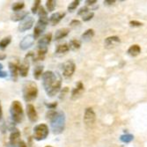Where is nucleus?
<instances>
[{
  "instance_id": "40",
  "label": "nucleus",
  "mask_w": 147,
  "mask_h": 147,
  "mask_svg": "<svg viewBox=\"0 0 147 147\" xmlns=\"http://www.w3.org/2000/svg\"><path fill=\"white\" fill-rule=\"evenodd\" d=\"M115 1V0H106V1H104V4H107V5H112L114 4Z\"/></svg>"
},
{
  "instance_id": "28",
  "label": "nucleus",
  "mask_w": 147,
  "mask_h": 147,
  "mask_svg": "<svg viewBox=\"0 0 147 147\" xmlns=\"http://www.w3.org/2000/svg\"><path fill=\"white\" fill-rule=\"evenodd\" d=\"M11 42V36H7V37H5L1 40V42H0V48L1 49H5Z\"/></svg>"
},
{
  "instance_id": "25",
  "label": "nucleus",
  "mask_w": 147,
  "mask_h": 147,
  "mask_svg": "<svg viewBox=\"0 0 147 147\" xmlns=\"http://www.w3.org/2000/svg\"><path fill=\"white\" fill-rule=\"evenodd\" d=\"M93 35H94V30L88 29L81 35V38L84 40V41H89V40H91L93 37Z\"/></svg>"
},
{
  "instance_id": "16",
  "label": "nucleus",
  "mask_w": 147,
  "mask_h": 147,
  "mask_svg": "<svg viewBox=\"0 0 147 147\" xmlns=\"http://www.w3.org/2000/svg\"><path fill=\"white\" fill-rule=\"evenodd\" d=\"M20 143V132L15 129L10 135V144L13 146H16Z\"/></svg>"
},
{
  "instance_id": "4",
  "label": "nucleus",
  "mask_w": 147,
  "mask_h": 147,
  "mask_svg": "<svg viewBox=\"0 0 147 147\" xmlns=\"http://www.w3.org/2000/svg\"><path fill=\"white\" fill-rule=\"evenodd\" d=\"M10 113L12 120L16 123H20L24 117V111L22 104L19 100H13L10 107Z\"/></svg>"
},
{
  "instance_id": "13",
  "label": "nucleus",
  "mask_w": 147,
  "mask_h": 147,
  "mask_svg": "<svg viewBox=\"0 0 147 147\" xmlns=\"http://www.w3.org/2000/svg\"><path fill=\"white\" fill-rule=\"evenodd\" d=\"M120 43V38L118 36H109L105 39L104 46L106 49H113Z\"/></svg>"
},
{
  "instance_id": "15",
  "label": "nucleus",
  "mask_w": 147,
  "mask_h": 147,
  "mask_svg": "<svg viewBox=\"0 0 147 147\" xmlns=\"http://www.w3.org/2000/svg\"><path fill=\"white\" fill-rule=\"evenodd\" d=\"M64 16H65V12L63 11H57L56 13H53L49 18V22L52 26H56L63 19Z\"/></svg>"
},
{
  "instance_id": "31",
  "label": "nucleus",
  "mask_w": 147,
  "mask_h": 147,
  "mask_svg": "<svg viewBox=\"0 0 147 147\" xmlns=\"http://www.w3.org/2000/svg\"><path fill=\"white\" fill-rule=\"evenodd\" d=\"M57 113V112L55 109H49V111H48L47 114H46V118H47L48 120H49V121H51V120L56 116Z\"/></svg>"
},
{
  "instance_id": "18",
  "label": "nucleus",
  "mask_w": 147,
  "mask_h": 147,
  "mask_svg": "<svg viewBox=\"0 0 147 147\" xmlns=\"http://www.w3.org/2000/svg\"><path fill=\"white\" fill-rule=\"evenodd\" d=\"M9 70H10V72H11V78L13 80H16L17 78H18V73H19V66L14 63H9Z\"/></svg>"
},
{
  "instance_id": "24",
  "label": "nucleus",
  "mask_w": 147,
  "mask_h": 147,
  "mask_svg": "<svg viewBox=\"0 0 147 147\" xmlns=\"http://www.w3.org/2000/svg\"><path fill=\"white\" fill-rule=\"evenodd\" d=\"M80 46H81V42L77 39H72L69 44V48L72 50H78Z\"/></svg>"
},
{
  "instance_id": "21",
  "label": "nucleus",
  "mask_w": 147,
  "mask_h": 147,
  "mask_svg": "<svg viewBox=\"0 0 147 147\" xmlns=\"http://www.w3.org/2000/svg\"><path fill=\"white\" fill-rule=\"evenodd\" d=\"M140 52H141V48L138 44L131 45L128 49V54L130 57H137V56H138L140 54Z\"/></svg>"
},
{
  "instance_id": "34",
  "label": "nucleus",
  "mask_w": 147,
  "mask_h": 147,
  "mask_svg": "<svg viewBox=\"0 0 147 147\" xmlns=\"http://www.w3.org/2000/svg\"><path fill=\"white\" fill-rule=\"evenodd\" d=\"M89 10H88V8L86 7V6H84V7H82V8H80L79 9V11H78V14L79 15V16H84V15H86L87 12H89L88 11Z\"/></svg>"
},
{
  "instance_id": "9",
  "label": "nucleus",
  "mask_w": 147,
  "mask_h": 147,
  "mask_svg": "<svg viewBox=\"0 0 147 147\" xmlns=\"http://www.w3.org/2000/svg\"><path fill=\"white\" fill-rule=\"evenodd\" d=\"M34 19L32 16L28 15L24 20H22L19 25V31L20 32H25V31H28L29 29H31L34 26Z\"/></svg>"
},
{
  "instance_id": "32",
  "label": "nucleus",
  "mask_w": 147,
  "mask_h": 147,
  "mask_svg": "<svg viewBox=\"0 0 147 147\" xmlns=\"http://www.w3.org/2000/svg\"><path fill=\"white\" fill-rule=\"evenodd\" d=\"M78 5H79V1H78V0H75V1H72L69 5V6H68V11H73L78 6Z\"/></svg>"
},
{
  "instance_id": "43",
  "label": "nucleus",
  "mask_w": 147,
  "mask_h": 147,
  "mask_svg": "<svg viewBox=\"0 0 147 147\" xmlns=\"http://www.w3.org/2000/svg\"><path fill=\"white\" fill-rule=\"evenodd\" d=\"M19 147H26V144L24 141H20V143L19 144Z\"/></svg>"
},
{
  "instance_id": "22",
  "label": "nucleus",
  "mask_w": 147,
  "mask_h": 147,
  "mask_svg": "<svg viewBox=\"0 0 147 147\" xmlns=\"http://www.w3.org/2000/svg\"><path fill=\"white\" fill-rule=\"evenodd\" d=\"M70 50V48H69V45H67L66 43H63V44H60L57 47V49H56V54L57 56H61V55H64L66 54L68 51Z\"/></svg>"
},
{
  "instance_id": "3",
  "label": "nucleus",
  "mask_w": 147,
  "mask_h": 147,
  "mask_svg": "<svg viewBox=\"0 0 147 147\" xmlns=\"http://www.w3.org/2000/svg\"><path fill=\"white\" fill-rule=\"evenodd\" d=\"M51 129L55 135L61 134L65 126V116L63 112H57L56 116L50 121Z\"/></svg>"
},
{
  "instance_id": "6",
  "label": "nucleus",
  "mask_w": 147,
  "mask_h": 147,
  "mask_svg": "<svg viewBox=\"0 0 147 147\" xmlns=\"http://www.w3.org/2000/svg\"><path fill=\"white\" fill-rule=\"evenodd\" d=\"M30 57H34V55L33 52L28 53V55H26L25 57L23 63L19 66V72L21 77H26L29 71V66H30Z\"/></svg>"
},
{
  "instance_id": "33",
  "label": "nucleus",
  "mask_w": 147,
  "mask_h": 147,
  "mask_svg": "<svg viewBox=\"0 0 147 147\" xmlns=\"http://www.w3.org/2000/svg\"><path fill=\"white\" fill-rule=\"evenodd\" d=\"M40 3H41V1H40V0H37V1H34V5L32 6V9H31V11H32L33 13H36L38 11L40 6H41V5H40Z\"/></svg>"
},
{
  "instance_id": "26",
  "label": "nucleus",
  "mask_w": 147,
  "mask_h": 147,
  "mask_svg": "<svg viewBox=\"0 0 147 147\" xmlns=\"http://www.w3.org/2000/svg\"><path fill=\"white\" fill-rule=\"evenodd\" d=\"M57 6V2L54 1V0H48V1L46 2V7H47V11L51 12L55 10Z\"/></svg>"
},
{
  "instance_id": "45",
  "label": "nucleus",
  "mask_w": 147,
  "mask_h": 147,
  "mask_svg": "<svg viewBox=\"0 0 147 147\" xmlns=\"http://www.w3.org/2000/svg\"><path fill=\"white\" fill-rule=\"evenodd\" d=\"M0 71H3V64L0 63Z\"/></svg>"
},
{
  "instance_id": "19",
  "label": "nucleus",
  "mask_w": 147,
  "mask_h": 147,
  "mask_svg": "<svg viewBox=\"0 0 147 147\" xmlns=\"http://www.w3.org/2000/svg\"><path fill=\"white\" fill-rule=\"evenodd\" d=\"M69 33H70V29L67 28H60L55 34V40H56V41H59V40L64 38L65 36H67Z\"/></svg>"
},
{
  "instance_id": "12",
  "label": "nucleus",
  "mask_w": 147,
  "mask_h": 147,
  "mask_svg": "<svg viewBox=\"0 0 147 147\" xmlns=\"http://www.w3.org/2000/svg\"><path fill=\"white\" fill-rule=\"evenodd\" d=\"M26 115H28L29 121L32 123H35L38 120V115H37L34 106L33 104L26 105Z\"/></svg>"
},
{
  "instance_id": "46",
  "label": "nucleus",
  "mask_w": 147,
  "mask_h": 147,
  "mask_svg": "<svg viewBox=\"0 0 147 147\" xmlns=\"http://www.w3.org/2000/svg\"><path fill=\"white\" fill-rule=\"evenodd\" d=\"M45 147H53V146H51V145H47V146H45Z\"/></svg>"
},
{
  "instance_id": "7",
  "label": "nucleus",
  "mask_w": 147,
  "mask_h": 147,
  "mask_svg": "<svg viewBox=\"0 0 147 147\" xmlns=\"http://www.w3.org/2000/svg\"><path fill=\"white\" fill-rule=\"evenodd\" d=\"M95 119H96V116H95V113L93 111V109L92 108H87L85 111V114H84V123L85 124L91 128L94 125V123H95Z\"/></svg>"
},
{
  "instance_id": "36",
  "label": "nucleus",
  "mask_w": 147,
  "mask_h": 147,
  "mask_svg": "<svg viewBox=\"0 0 147 147\" xmlns=\"http://www.w3.org/2000/svg\"><path fill=\"white\" fill-rule=\"evenodd\" d=\"M68 92H69V89H68V87H64V88H63V90H62V92H61V94H60V96H59V98L62 100V99H64L65 98V96H66V94L68 93Z\"/></svg>"
},
{
  "instance_id": "42",
  "label": "nucleus",
  "mask_w": 147,
  "mask_h": 147,
  "mask_svg": "<svg viewBox=\"0 0 147 147\" xmlns=\"http://www.w3.org/2000/svg\"><path fill=\"white\" fill-rule=\"evenodd\" d=\"M3 117V110H2V106H1V101H0V121L2 120Z\"/></svg>"
},
{
  "instance_id": "35",
  "label": "nucleus",
  "mask_w": 147,
  "mask_h": 147,
  "mask_svg": "<svg viewBox=\"0 0 147 147\" xmlns=\"http://www.w3.org/2000/svg\"><path fill=\"white\" fill-rule=\"evenodd\" d=\"M93 15H94V13L93 12H87L86 15H84L82 18H83V20L84 21H88V20H90L92 17H93Z\"/></svg>"
},
{
  "instance_id": "38",
  "label": "nucleus",
  "mask_w": 147,
  "mask_h": 147,
  "mask_svg": "<svg viewBox=\"0 0 147 147\" xmlns=\"http://www.w3.org/2000/svg\"><path fill=\"white\" fill-rule=\"evenodd\" d=\"M129 25L131 26H142V23L141 22H138L137 20H131L129 22Z\"/></svg>"
},
{
  "instance_id": "27",
  "label": "nucleus",
  "mask_w": 147,
  "mask_h": 147,
  "mask_svg": "<svg viewBox=\"0 0 147 147\" xmlns=\"http://www.w3.org/2000/svg\"><path fill=\"white\" fill-rule=\"evenodd\" d=\"M25 5H24V2H16L12 5V11H14L15 12H18V11H20L23 8H24Z\"/></svg>"
},
{
  "instance_id": "5",
  "label": "nucleus",
  "mask_w": 147,
  "mask_h": 147,
  "mask_svg": "<svg viewBox=\"0 0 147 147\" xmlns=\"http://www.w3.org/2000/svg\"><path fill=\"white\" fill-rule=\"evenodd\" d=\"M49 135V127L45 123L38 124L34 128V138L37 141L46 139Z\"/></svg>"
},
{
  "instance_id": "44",
  "label": "nucleus",
  "mask_w": 147,
  "mask_h": 147,
  "mask_svg": "<svg viewBox=\"0 0 147 147\" xmlns=\"http://www.w3.org/2000/svg\"><path fill=\"white\" fill-rule=\"evenodd\" d=\"M6 147H15V146H13V145H11L10 143H8V144H6Z\"/></svg>"
},
{
  "instance_id": "29",
  "label": "nucleus",
  "mask_w": 147,
  "mask_h": 147,
  "mask_svg": "<svg viewBox=\"0 0 147 147\" xmlns=\"http://www.w3.org/2000/svg\"><path fill=\"white\" fill-rule=\"evenodd\" d=\"M133 138H134V137H133L132 135H130V134H125V135L121 136V138H120L121 141L123 142V143H129V142H131L133 140Z\"/></svg>"
},
{
  "instance_id": "1",
  "label": "nucleus",
  "mask_w": 147,
  "mask_h": 147,
  "mask_svg": "<svg viewBox=\"0 0 147 147\" xmlns=\"http://www.w3.org/2000/svg\"><path fill=\"white\" fill-rule=\"evenodd\" d=\"M62 78L58 72L45 71L42 75V86L48 96L54 97L61 89Z\"/></svg>"
},
{
  "instance_id": "30",
  "label": "nucleus",
  "mask_w": 147,
  "mask_h": 147,
  "mask_svg": "<svg viewBox=\"0 0 147 147\" xmlns=\"http://www.w3.org/2000/svg\"><path fill=\"white\" fill-rule=\"evenodd\" d=\"M38 15H39V19H46V18H48L47 11H45L44 7L40 6L39 10H38Z\"/></svg>"
},
{
  "instance_id": "39",
  "label": "nucleus",
  "mask_w": 147,
  "mask_h": 147,
  "mask_svg": "<svg viewBox=\"0 0 147 147\" xmlns=\"http://www.w3.org/2000/svg\"><path fill=\"white\" fill-rule=\"evenodd\" d=\"M7 76H8V74H7L6 71H0V78H6Z\"/></svg>"
},
{
  "instance_id": "8",
  "label": "nucleus",
  "mask_w": 147,
  "mask_h": 147,
  "mask_svg": "<svg viewBox=\"0 0 147 147\" xmlns=\"http://www.w3.org/2000/svg\"><path fill=\"white\" fill-rule=\"evenodd\" d=\"M49 20L48 18L46 19H39L38 22L36 23L35 26H34V38H38L41 36V34L44 32L46 26L48 25Z\"/></svg>"
},
{
  "instance_id": "10",
  "label": "nucleus",
  "mask_w": 147,
  "mask_h": 147,
  "mask_svg": "<svg viewBox=\"0 0 147 147\" xmlns=\"http://www.w3.org/2000/svg\"><path fill=\"white\" fill-rule=\"evenodd\" d=\"M76 69V65L73 61L68 60L63 64V75L65 78H70L73 75Z\"/></svg>"
},
{
  "instance_id": "2",
  "label": "nucleus",
  "mask_w": 147,
  "mask_h": 147,
  "mask_svg": "<svg viewBox=\"0 0 147 147\" xmlns=\"http://www.w3.org/2000/svg\"><path fill=\"white\" fill-rule=\"evenodd\" d=\"M38 95L37 85L33 81H28L23 86V97L24 100L28 102L33 101L36 99Z\"/></svg>"
},
{
  "instance_id": "37",
  "label": "nucleus",
  "mask_w": 147,
  "mask_h": 147,
  "mask_svg": "<svg viewBox=\"0 0 147 147\" xmlns=\"http://www.w3.org/2000/svg\"><path fill=\"white\" fill-rule=\"evenodd\" d=\"M79 25H80V21L78 20H73L70 23V26H71V28H76V26H78Z\"/></svg>"
},
{
  "instance_id": "14",
  "label": "nucleus",
  "mask_w": 147,
  "mask_h": 147,
  "mask_svg": "<svg viewBox=\"0 0 147 147\" xmlns=\"http://www.w3.org/2000/svg\"><path fill=\"white\" fill-rule=\"evenodd\" d=\"M83 92H84V86L81 81H79L71 92V99L76 100V99L79 98L82 95Z\"/></svg>"
},
{
  "instance_id": "41",
  "label": "nucleus",
  "mask_w": 147,
  "mask_h": 147,
  "mask_svg": "<svg viewBox=\"0 0 147 147\" xmlns=\"http://www.w3.org/2000/svg\"><path fill=\"white\" fill-rule=\"evenodd\" d=\"M88 5H93V4H96L97 1H95V0H92V1H90V0H87V1L86 2Z\"/></svg>"
},
{
  "instance_id": "20",
  "label": "nucleus",
  "mask_w": 147,
  "mask_h": 147,
  "mask_svg": "<svg viewBox=\"0 0 147 147\" xmlns=\"http://www.w3.org/2000/svg\"><path fill=\"white\" fill-rule=\"evenodd\" d=\"M28 15V13L25 11H20L18 12H15L14 14L11 15V20L12 21H21L22 20H24L26 16Z\"/></svg>"
},
{
  "instance_id": "11",
  "label": "nucleus",
  "mask_w": 147,
  "mask_h": 147,
  "mask_svg": "<svg viewBox=\"0 0 147 147\" xmlns=\"http://www.w3.org/2000/svg\"><path fill=\"white\" fill-rule=\"evenodd\" d=\"M34 34H28L26 35L20 42V48L22 50H26L29 48H31L34 44Z\"/></svg>"
},
{
  "instance_id": "23",
  "label": "nucleus",
  "mask_w": 147,
  "mask_h": 147,
  "mask_svg": "<svg viewBox=\"0 0 147 147\" xmlns=\"http://www.w3.org/2000/svg\"><path fill=\"white\" fill-rule=\"evenodd\" d=\"M43 75V66L38 65L34 68V77L35 79H39L41 77H42Z\"/></svg>"
},
{
  "instance_id": "17",
  "label": "nucleus",
  "mask_w": 147,
  "mask_h": 147,
  "mask_svg": "<svg viewBox=\"0 0 147 147\" xmlns=\"http://www.w3.org/2000/svg\"><path fill=\"white\" fill-rule=\"evenodd\" d=\"M52 39V34L51 33L44 34L42 38H40L38 41V46H43V47H48V45L50 43Z\"/></svg>"
}]
</instances>
